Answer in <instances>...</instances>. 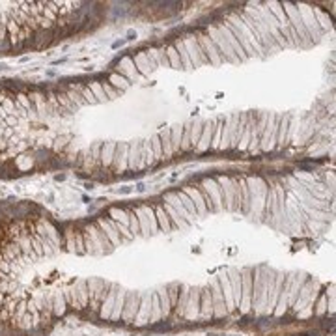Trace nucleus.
<instances>
[{
    "instance_id": "41",
    "label": "nucleus",
    "mask_w": 336,
    "mask_h": 336,
    "mask_svg": "<svg viewBox=\"0 0 336 336\" xmlns=\"http://www.w3.org/2000/svg\"><path fill=\"white\" fill-rule=\"evenodd\" d=\"M151 150H153V157H155V161H161L164 159L162 157V142H161V137L155 135V137H151Z\"/></svg>"
},
{
    "instance_id": "13",
    "label": "nucleus",
    "mask_w": 336,
    "mask_h": 336,
    "mask_svg": "<svg viewBox=\"0 0 336 336\" xmlns=\"http://www.w3.org/2000/svg\"><path fill=\"white\" fill-rule=\"evenodd\" d=\"M213 318V299H211V290L209 286H204L200 291V314L198 319H211Z\"/></svg>"
},
{
    "instance_id": "44",
    "label": "nucleus",
    "mask_w": 336,
    "mask_h": 336,
    "mask_svg": "<svg viewBox=\"0 0 336 336\" xmlns=\"http://www.w3.org/2000/svg\"><path fill=\"white\" fill-rule=\"evenodd\" d=\"M65 250L75 254V230H68L65 232Z\"/></svg>"
},
{
    "instance_id": "28",
    "label": "nucleus",
    "mask_w": 336,
    "mask_h": 336,
    "mask_svg": "<svg viewBox=\"0 0 336 336\" xmlns=\"http://www.w3.org/2000/svg\"><path fill=\"white\" fill-rule=\"evenodd\" d=\"M153 211H155L159 230H162V232H172V224H170V219H168V215L164 213V209H162L161 204H159V206H153Z\"/></svg>"
},
{
    "instance_id": "31",
    "label": "nucleus",
    "mask_w": 336,
    "mask_h": 336,
    "mask_svg": "<svg viewBox=\"0 0 336 336\" xmlns=\"http://www.w3.org/2000/svg\"><path fill=\"white\" fill-rule=\"evenodd\" d=\"M164 52H166V56H168L170 70H183V64H181V60H180V54H178V51L174 49V45L164 47Z\"/></svg>"
},
{
    "instance_id": "34",
    "label": "nucleus",
    "mask_w": 336,
    "mask_h": 336,
    "mask_svg": "<svg viewBox=\"0 0 336 336\" xmlns=\"http://www.w3.org/2000/svg\"><path fill=\"white\" fill-rule=\"evenodd\" d=\"M77 286V293H79V303H81V308L88 307V282L84 278H79L75 280Z\"/></svg>"
},
{
    "instance_id": "16",
    "label": "nucleus",
    "mask_w": 336,
    "mask_h": 336,
    "mask_svg": "<svg viewBox=\"0 0 336 336\" xmlns=\"http://www.w3.org/2000/svg\"><path fill=\"white\" fill-rule=\"evenodd\" d=\"M215 122H217V118L215 120H209L202 125V135H200V140H198V146L196 150L198 151H206L211 146V140H213V131H215Z\"/></svg>"
},
{
    "instance_id": "48",
    "label": "nucleus",
    "mask_w": 336,
    "mask_h": 336,
    "mask_svg": "<svg viewBox=\"0 0 336 336\" xmlns=\"http://www.w3.org/2000/svg\"><path fill=\"white\" fill-rule=\"evenodd\" d=\"M101 86H103V92H105V95H107V101H109V99H114V97H118V95H120V90H116V88H112L109 84V82H105V84H101Z\"/></svg>"
},
{
    "instance_id": "38",
    "label": "nucleus",
    "mask_w": 336,
    "mask_h": 336,
    "mask_svg": "<svg viewBox=\"0 0 336 336\" xmlns=\"http://www.w3.org/2000/svg\"><path fill=\"white\" fill-rule=\"evenodd\" d=\"M327 310H329V293L325 291V293L318 295V299L314 303V314H316V316H321V314H325Z\"/></svg>"
},
{
    "instance_id": "37",
    "label": "nucleus",
    "mask_w": 336,
    "mask_h": 336,
    "mask_svg": "<svg viewBox=\"0 0 336 336\" xmlns=\"http://www.w3.org/2000/svg\"><path fill=\"white\" fill-rule=\"evenodd\" d=\"M142 211H144L146 219L150 222V230H151V236H155L159 232V224H157V217H155V211H153V206H140Z\"/></svg>"
},
{
    "instance_id": "18",
    "label": "nucleus",
    "mask_w": 336,
    "mask_h": 336,
    "mask_svg": "<svg viewBox=\"0 0 336 336\" xmlns=\"http://www.w3.org/2000/svg\"><path fill=\"white\" fill-rule=\"evenodd\" d=\"M183 191H185L187 194H189V198H191L192 202H194V208H196L198 219L209 213L208 208H206V202H204V198H202V192H200V189H198V187H183Z\"/></svg>"
},
{
    "instance_id": "25",
    "label": "nucleus",
    "mask_w": 336,
    "mask_h": 336,
    "mask_svg": "<svg viewBox=\"0 0 336 336\" xmlns=\"http://www.w3.org/2000/svg\"><path fill=\"white\" fill-rule=\"evenodd\" d=\"M129 144V151H127V168L129 170H135L137 162L140 159V142L139 140H133V142H127Z\"/></svg>"
},
{
    "instance_id": "35",
    "label": "nucleus",
    "mask_w": 336,
    "mask_h": 336,
    "mask_svg": "<svg viewBox=\"0 0 336 336\" xmlns=\"http://www.w3.org/2000/svg\"><path fill=\"white\" fill-rule=\"evenodd\" d=\"M159 319H162L161 314V303H159V295L157 291L151 293V314H150V323H157Z\"/></svg>"
},
{
    "instance_id": "26",
    "label": "nucleus",
    "mask_w": 336,
    "mask_h": 336,
    "mask_svg": "<svg viewBox=\"0 0 336 336\" xmlns=\"http://www.w3.org/2000/svg\"><path fill=\"white\" fill-rule=\"evenodd\" d=\"M183 127H185V125H174V127H170V151H172V155H174L176 151H180L181 139H183Z\"/></svg>"
},
{
    "instance_id": "10",
    "label": "nucleus",
    "mask_w": 336,
    "mask_h": 336,
    "mask_svg": "<svg viewBox=\"0 0 336 336\" xmlns=\"http://www.w3.org/2000/svg\"><path fill=\"white\" fill-rule=\"evenodd\" d=\"M204 191L208 192L209 198H211V202H213V208H215V213H224V209H222V196H220V189H219V183L217 180L213 178H208V180L202 181V185H200Z\"/></svg>"
},
{
    "instance_id": "36",
    "label": "nucleus",
    "mask_w": 336,
    "mask_h": 336,
    "mask_svg": "<svg viewBox=\"0 0 336 336\" xmlns=\"http://www.w3.org/2000/svg\"><path fill=\"white\" fill-rule=\"evenodd\" d=\"M174 49L178 51V54H180V60H181V64H183V70H192V64H191V60H189V54H187L185 47H183L181 38H178V40L174 41Z\"/></svg>"
},
{
    "instance_id": "15",
    "label": "nucleus",
    "mask_w": 336,
    "mask_h": 336,
    "mask_svg": "<svg viewBox=\"0 0 336 336\" xmlns=\"http://www.w3.org/2000/svg\"><path fill=\"white\" fill-rule=\"evenodd\" d=\"M116 291H118V286L110 284L109 293H107V297H105L103 303H101V307H99V316L103 319H110V314H112V308H114V301H116Z\"/></svg>"
},
{
    "instance_id": "45",
    "label": "nucleus",
    "mask_w": 336,
    "mask_h": 336,
    "mask_svg": "<svg viewBox=\"0 0 336 336\" xmlns=\"http://www.w3.org/2000/svg\"><path fill=\"white\" fill-rule=\"evenodd\" d=\"M15 97H17V103L21 105L24 110H32V109H34V103H32L30 95H26V93H19V95H15Z\"/></svg>"
},
{
    "instance_id": "19",
    "label": "nucleus",
    "mask_w": 336,
    "mask_h": 336,
    "mask_svg": "<svg viewBox=\"0 0 336 336\" xmlns=\"http://www.w3.org/2000/svg\"><path fill=\"white\" fill-rule=\"evenodd\" d=\"M164 202L170 204V206H172V208H174L176 211L180 213L181 219H185L187 224H191L192 220H194V219L191 217V215H189V211H187V209L183 208V204L180 202V198L176 196V192H166V194H164Z\"/></svg>"
},
{
    "instance_id": "49",
    "label": "nucleus",
    "mask_w": 336,
    "mask_h": 336,
    "mask_svg": "<svg viewBox=\"0 0 336 336\" xmlns=\"http://www.w3.org/2000/svg\"><path fill=\"white\" fill-rule=\"evenodd\" d=\"M82 99H84V103H86V105H95V103H97V101H95V95H93V92L88 86L82 88Z\"/></svg>"
},
{
    "instance_id": "12",
    "label": "nucleus",
    "mask_w": 336,
    "mask_h": 336,
    "mask_svg": "<svg viewBox=\"0 0 336 336\" xmlns=\"http://www.w3.org/2000/svg\"><path fill=\"white\" fill-rule=\"evenodd\" d=\"M219 286H220V291H222V297H224V305H226V312L228 314H233L238 308L233 305V295H232V288H230V280H228V273L222 271L219 273Z\"/></svg>"
},
{
    "instance_id": "23",
    "label": "nucleus",
    "mask_w": 336,
    "mask_h": 336,
    "mask_svg": "<svg viewBox=\"0 0 336 336\" xmlns=\"http://www.w3.org/2000/svg\"><path fill=\"white\" fill-rule=\"evenodd\" d=\"M161 206H162V209H164V213L168 215V219H170L172 230H180L181 226H187L185 222H183V219L180 217V213H178V211H176V209L172 208L170 204H168V202H162Z\"/></svg>"
},
{
    "instance_id": "22",
    "label": "nucleus",
    "mask_w": 336,
    "mask_h": 336,
    "mask_svg": "<svg viewBox=\"0 0 336 336\" xmlns=\"http://www.w3.org/2000/svg\"><path fill=\"white\" fill-rule=\"evenodd\" d=\"M68 303H65L64 290H54L52 291V314L54 316H64Z\"/></svg>"
},
{
    "instance_id": "27",
    "label": "nucleus",
    "mask_w": 336,
    "mask_h": 336,
    "mask_svg": "<svg viewBox=\"0 0 336 336\" xmlns=\"http://www.w3.org/2000/svg\"><path fill=\"white\" fill-rule=\"evenodd\" d=\"M125 293H127V290H123V288L118 286L116 301H114V308H112V314H110V319H114V321L120 319V316H122L123 305H125Z\"/></svg>"
},
{
    "instance_id": "4",
    "label": "nucleus",
    "mask_w": 336,
    "mask_h": 336,
    "mask_svg": "<svg viewBox=\"0 0 336 336\" xmlns=\"http://www.w3.org/2000/svg\"><path fill=\"white\" fill-rule=\"evenodd\" d=\"M252 310V267L241 269V303L239 312L249 314Z\"/></svg>"
},
{
    "instance_id": "42",
    "label": "nucleus",
    "mask_w": 336,
    "mask_h": 336,
    "mask_svg": "<svg viewBox=\"0 0 336 336\" xmlns=\"http://www.w3.org/2000/svg\"><path fill=\"white\" fill-rule=\"evenodd\" d=\"M30 99H32V103H34L36 110H38V114H45V109H47L45 95H43V93H34Z\"/></svg>"
},
{
    "instance_id": "32",
    "label": "nucleus",
    "mask_w": 336,
    "mask_h": 336,
    "mask_svg": "<svg viewBox=\"0 0 336 336\" xmlns=\"http://www.w3.org/2000/svg\"><path fill=\"white\" fill-rule=\"evenodd\" d=\"M64 297H65V303H68L71 308H75V310H82L81 303H79V293H77V286L75 284L70 286V288H65Z\"/></svg>"
},
{
    "instance_id": "40",
    "label": "nucleus",
    "mask_w": 336,
    "mask_h": 336,
    "mask_svg": "<svg viewBox=\"0 0 336 336\" xmlns=\"http://www.w3.org/2000/svg\"><path fill=\"white\" fill-rule=\"evenodd\" d=\"M88 88H90V90L93 92V95H95V101H97V103H105V101H107V95H105V92H103V86H101V82L92 81L90 84H88Z\"/></svg>"
},
{
    "instance_id": "7",
    "label": "nucleus",
    "mask_w": 336,
    "mask_h": 336,
    "mask_svg": "<svg viewBox=\"0 0 336 336\" xmlns=\"http://www.w3.org/2000/svg\"><path fill=\"white\" fill-rule=\"evenodd\" d=\"M139 305H140L139 291H127V293H125V305H123L120 319L125 321V323H133L135 316H137V312H139Z\"/></svg>"
},
{
    "instance_id": "47",
    "label": "nucleus",
    "mask_w": 336,
    "mask_h": 336,
    "mask_svg": "<svg viewBox=\"0 0 336 336\" xmlns=\"http://www.w3.org/2000/svg\"><path fill=\"white\" fill-rule=\"evenodd\" d=\"M75 254H79V256L86 254V250H84V241H82L81 230H77V232H75Z\"/></svg>"
},
{
    "instance_id": "33",
    "label": "nucleus",
    "mask_w": 336,
    "mask_h": 336,
    "mask_svg": "<svg viewBox=\"0 0 336 336\" xmlns=\"http://www.w3.org/2000/svg\"><path fill=\"white\" fill-rule=\"evenodd\" d=\"M176 196L180 198V202L183 204V208L189 211V215H191L192 219H198V213H196V208H194V202H192L191 198H189V194H187V192L181 189V191L176 192Z\"/></svg>"
},
{
    "instance_id": "9",
    "label": "nucleus",
    "mask_w": 336,
    "mask_h": 336,
    "mask_svg": "<svg viewBox=\"0 0 336 336\" xmlns=\"http://www.w3.org/2000/svg\"><path fill=\"white\" fill-rule=\"evenodd\" d=\"M150 314H151V291H142L140 293V305H139V312L135 316L133 323L137 327H144V325L150 323Z\"/></svg>"
},
{
    "instance_id": "11",
    "label": "nucleus",
    "mask_w": 336,
    "mask_h": 336,
    "mask_svg": "<svg viewBox=\"0 0 336 336\" xmlns=\"http://www.w3.org/2000/svg\"><path fill=\"white\" fill-rule=\"evenodd\" d=\"M114 73L123 75L131 84H133L135 81H142L139 75V71H137V68H135V64H133V56H123V58L118 62L116 71H114Z\"/></svg>"
},
{
    "instance_id": "6",
    "label": "nucleus",
    "mask_w": 336,
    "mask_h": 336,
    "mask_svg": "<svg viewBox=\"0 0 336 336\" xmlns=\"http://www.w3.org/2000/svg\"><path fill=\"white\" fill-rule=\"evenodd\" d=\"M200 291H202L200 286H191L189 288V299H187L185 314H183V319H187V321H196L198 319V314H200Z\"/></svg>"
},
{
    "instance_id": "21",
    "label": "nucleus",
    "mask_w": 336,
    "mask_h": 336,
    "mask_svg": "<svg viewBox=\"0 0 336 336\" xmlns=\"http://www.w3.org/2000/svg\"><path fill=\"white\" fill-rule=\"evenodd\" d=\"M118 142H103L101 144V151H99V161L103 166H110L112 159H114V151H116Z\"/></svg>"
},
{
    "instance_id": "39",
    "label": "nucleus",
    "mask_w": 336,
    "mask_h": 336,
    "mask_svg": "<svg viewBox=\"0 0 336 336\" xmlns=\"http://www.w3.org/2000/svg\"><path fill=\"white\" fill-rule=\"evenodd\" d=\"M189 125H191V129H189V144H191V148H196L198 140H200V135H202V123L194 122V123H189Z\"/></svg>"
},
{
    "instance_id": "17",
    "label": "nucleus",
    "mask_w": 336,
    "mask_h": 336,
    "mask_svg": "<svg viewBox=\"0 0 336 336\" xmlns=\"http://www.w3.org/2000/svg\"><path fill=\"white\" fill-rule=\"evenodd\" d=\"M284 278H286V273H277V278H275V288H273L271 297H269V301H267L265 314H273V310H275V307H277L278 295H280L282 286H284Z\"/></svg>"
},
{
    "instance_id": "14",
    "label": "nucleus",
    "mask_w": 336,
    "mask_h": 336,
    "mask_svg": "<svg viewBox=\"0 0 336 336\" xmlns=\"http://www.w3.org/2000/svg\"><path fill=\"white\" fill-rule=\"evenodd\" d=\"M127 151H129L127 142H118L116 151H114V159H112V164H110V166L116 168V172L129 170L127 168Z\"/></svg>"
},
{
    "instance_id": "29",
    "label": "nucleus",
    "mask_w": 336,
    "mask_h": 336,
    "mask_svg": "<svg viewBox=\"0 0 336 336\" xmlns=\"http://www.w3.org/2000/svg\"><path fill=\"white\" fill-rule=\"evenodd\" d=\"M133 213L137 215V219H139L140 236H142V238H150V236H151L150 222H148V219H146V215H144V211H142V208H140V206H137V208L133 209Z\"/></svg>"
},
{
    "instance_id": "30",
    "label": "nucleus",
    "mask_w": 336,
    "mask_h": 336,
    "mask_svg": "<svg viewBox=\"0 0 336 336\" xmlns=\"http://www.w3.org/2000/svg\"><path fill=\"white\" fill-rule=\"evenodd\" d=\"M109 84L112 88L120 90V92H125V90L131 86V82H129L123 75H120V73H110L109 75Z\"/></svg>"
},
{
    "instance_id": "20",
    "label": "nucleus",
    "mask_w": 336,
    "mask_h": 336,
    "mask_svg": "<svg viewBox=\"0 0 336 336\" xmlns=\"http://www.w3.org/2000/svg\"><path fill=\"white\" fill-rule=\"evenodd\" d=\"M189 284H180V293H178V301H176V307H174V316L176 318H183V314H185V307H187V299H189Z\"/></svg>"
},
{
    "instance_id": "43",
    "label": "nucleus",
    "mask_w": 336,
    "mask_h": 336,
    "mask_svg": "<svg viewBox=\"0 0 336 336\" xmlns=\"http://www.w3.org/2000/svg\"><path fill=\"white\" fill-rule=\"evenodd\" d=\"M129 215V232H131V236L133 238H139L140 236V226H139V219H137V215L131 211Z\"/></svg>"
},
{
    "instance_id": "46",
    "label": "nucleus",
    "mask_w": 336,
    "mask_h": 336,
    "mask_svg": "<svg viewBox=\"0 0 336 336\" xmlns=\"http://www.w3.org/2000/svg\"><path fill=\"white\" fill-rule=\"evenodd\" d=\"M82 233V241H84V250H86V254H93L95 256V247H93L92 239H90V236H88L86 230H81Z\"/></svg>"
},
{
    "instance_id": "3",
    "label": "nucleus",
    "mask_w": 336,
    "mask_h": 336,
    "mask_svg": "<svg viewBox=\"0 0 336 336\" xmlns=\"http://www.w3.org/2000/svg\"><path fill=\"white\" fill-rule=\"evenodd\" d=\"M181 41H183V47H185L187 54H189L192 70L202 68V65H209V60L206 56L204 49L200 47V43H198L196 36H185V38H181Z\"/></svg>"
},
{
    "instance_id": "5",
    "label": "nucleus",
    "mask_w": 336,
    "mask_h": 336,
    "mask_svg": "<svg viewBox=\"0 0 336 336\" xmlns=\"http://www.w3.org/2000/svg\"><path fill=\"white\" fill-rule=\"evenodd\" d=\"M208 286H209V290H211V299H213V318L220 319V318H224V316H228L226 305H224V297H222V291H220V286H219V278H213Z\"/></svg>"
},
{
    "instance_id": "24",
    "label": "nucleus",
    "mask_w": 336,
    "mask_h": 336,
    "mask_svg": "<svg viewBox=\"0 0 336 336\" xmlns=\"http://www.w3.org/2000/svg\"><path fill=\"white\" fill-rule=\"evenodd\" d=\"M157 295H159V303H161V314L162 319H166L170 314H172V303H170V295H168V286L157 290Z\"/></svg>"
},
{
    "instance_id": "8",
    "label": "nucleus",
    "mask_w": 336,
    "mask_h": 336,
    "mask_svg": "<svg viewBox=\"0 0 336 336\" xmlns=\"http://www.w3.org/2000/svg\"><path fill=\"white\" fill-rule=\"evenodd\" d=\"M196 40H198V43H200V47L204 49V52H206V56H208L209 65H215V68H219V65L224 64V62H222V58H220L219 49L213 45V41L209 40L208 34H196Z\"/></svg>"
},
{
    "instance_id": "2",
    "label": "nucleus",
    "mask_w": 336,
    "mask_h": 336,
    "mask_svg": "<svg viewBox=\"0 0 336 336\" xmlns=\"http://www.w3.org/2000/svg\"><path fill=\"white\" fill-rule=\"evenodd\" d=\"M208 38L211 41H213V45L219 49V52H220V58H222V62H232V64H238L239 62V58L233 54V51H232V47L228 45V41L224 40V36L220 34L219 32V28H217V24H209L208 26Z\"/></svg>"
},
{
    "instance_id": "1",
    "label": "nucleus",
    "mask_w": 336,
    "mask_h": 336,
    "mask_svg": "<svg viewBox=\"0 0 336 336\" xmlns=\"http://www.w3.org/2000/svg\"><path fill=\"white\" fill-rule=\"evenodd\" d=\"M275 278H277V271L275 269L261 265V290H260V299H258V307L254 308L256 316H265L267 301H269L271 291L275 288Z\"/></svg>"
}]
</instances>
